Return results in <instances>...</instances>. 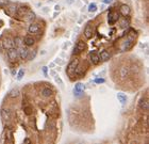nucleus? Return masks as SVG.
Masks as SVG:
<instances>
[{"label":"nucleus","mask_w":149,"mask_h":144,"mask_svg":"<svg viewBox=\"0 0 149 144\" xmlns=\"http://www.w3.org/2000/svg\"><path fill=\"white\" fill-rule=\"evenodd\" d=\"M9 2V0H0V7H6Z\"/></svg>","instance_id":"obj_27"},{"label":"nucleus","mask_w":149,"mask_h":144,"mask_svg":"<svg viewBox=\"0 0 149 144\" xmlns=\"http://www.w3.org/2000/svg\"><path fill=\"white\" fill-rule=\"evenodd\" d=\"M28 31H29V33H37L38 31H39V26H38L37 24H34V22H32L31 25H29Z\"/></svg>","instance_id":"obj_16"},{"label":"nucleus","mask_w":149,"mask_h":144,"mask_svg":"<svg viewBox=\"0 0 149 144\" xmlns=\"http://www.w3.org/2000/svg\"><path fill=\"white\" fill-rule=\"evenodd\" d=\"M112 1H113V0H102V2L105 3V4H110Z\"/></svg>","instance_id":"obj_35"},{"label":"nucleus","mask_w":149,"mask_h":144,"mask_svg":"<svg viewBox=\"0 0 149 144\" xmlns=\"http://www.w3.org/2000/svg\"><path fill=\"white\" fill-rule=\"evenodd\" d=\"M54 10H55V12L60 11V5H55V7H54Z\"/></svg>","instance_id":"obj_37"},{"label":"nucleus","mask_w":149,"mask_h":144,"mask_svg":"<svg viewBox=\"0 0 149 144\" xmlns=\"http://www.w3.org/2000/svg\"><path fill=\"white\" fill-rule=\"evenodd\" d=\"M6 54H8V58L10 59V61L14 62L16 61V59L18 58V52H17L16 47H11L9 49H6Z\"/></svg>","instance_id":"obj_1"},{"label":"nucleus","mask_w":149,"mask_h":144,"mask_svg":"<svg viewBox=\"0 0 149 144\" xmlns=\"http://www.w3.org/2000/svg\"><path fill=\"white\" fill-rule=\"evenodd\" d=\"M23 75H25V69H19L18 74H17V78H16V79L17 80H21V79H22V77H23Z\"/></svg>","instance_id":"obj_25"},{"label":"nucleus","mask_w":149,"mask_h":144,"mask_svg":"<svg viewBox=\"0 0 149 144\" xmlns=\"http://www.w3.org/2000/svg\"><path fill=\"white\" fill-rule=\"evenodd\" d=\"M93 34H94V29L93 27L91 26V24H87L86 27H85L84 29V36L86 37V39H92L93 37Z\"/></svg>","instance_id":"obj_7"},{"label":"nucleus","mask_w":149,"mask_h":144,"mask_svg":"<svg viewBox=\"0 0 149 144\" xmlns=\"http://www.w3.org/2000/svg\"><path fill=\"white\" fill-rule=\"evenodd\" d=\"M121 27H123V28H126V27H128V22H126V19L121 20Z\"/></svg>","instance_id":"obj_31"},{"label":"nucleus","mask_w":149,"mask_h":144,"mask_svg":"<svg viewBox=\"0 0 149 144\" xmlns=\"http://www.w3.org/2000/svg\"><path fill=\"white\" fill-rule=\"evenodd\" d=\"M126 73H127V72H126V67H123V68L121 69V76H123V77H125Z\"/></svg>","instance_id":"obj_34"},{"label":"nucleus","mask_w":149,"mask_h":144,"mask_svg":"<svg viewBox=\"0 0 149 144\" xmlns=\"http://www.w3.org/2000/svg\"><path fill=\"white\" fill-rule=\"evenodd\" d=\"M0 115L3 121H9L11 118V110L9 108H2L0 111Z\"/></svg>","instance_id":"obj_5"},{"label":"nucleus","mask_w":149,"mask_h":144,"mask_svg":"<svg viewBox=\"0 0 149 144\" xmlns=\"http://www.w3.org/2000/svg\"><path fill=\"white\" fill-rule=\"evenodd\" d=\"M118 18H119V16H118V14H117V13H115V12L110 13V14H109V24H110V25L115 24V22L118 20Z\"/></svg>","instance_id":"obj_10"},{"label":"nucleus","mask_w":149,"mask_h":144,"mask_svg":"<svg viewBox=\"0 0 149 144\" xmlns=\"http://www.w3.org/2000/svg\"><path fill=\"white\" fill-rule=\"evenodd\" d=\"M26 16H27V17H26V19L29 20V22H32V20L35 19V13H33V12H30L29 11Z\"/></svg>","instance_id":"obj_22"},{"label":"nucleus","mask_w":149,"mask_h":144,"mask_svg":"<svg viewBox=\"0 0 149 144\" xmlns=\"http://www.w3.org/2000/svg\"><path fill=\"white\" fill-rule=\"evenodd\" d=\"M2 46H3L4 49H9V48L11 47H14V43H13V41L11 39H4L3 41H2Z\"/></svg>","instance_id":"obj_14"},{"label":"nucleus","mask_w":149,"mask_h":144,"mask_svg":"<svg viewBox=\"0 0 149 144\" xmlns=\"http://www.w3.org/2000/svg\"><path fill=\"white\" fill-rule=\"evenodd\" d=\"M89 59H91V62L93 64H98L100 62V59H99V56L96 54H89Z\"/></svg>","instance_id":"obj_17"},{"label":"nucleus","mask_w":149,"mask_h":144,"mask_svg":"<svg viewBox=\"0 0 149 144\" xmlns=\"http://www.w3.org/2000/svg\"><path fill=\"white\" fill-rule=\"evenodd\" d=\"M42 95L44 97H50L51 95H52V90L51 89H49V88H45V89H43V91H42Z\"/></svg>","instance_id":"obj_20"},{"label":"nucleus","mask_w":149,"mask_h":144,"mask_svg":"<svg viewBox=\"0 0 149 144\" xmlns=\"http://www.w3.org/2000/svg\"><path fill=\"white\" fill-rule=\"evenodd\" d=\"M95 82H96V83H103L104 79H103V78H98V79H95Z\"/></svg>","instance_id":"obj_30"},{"label":"nucleus","mask_w":149,"mask_h":144,"mask_svg":"<svg viewBox=\"0 0 149 144\" xmlns=\"http://www.w3.org/2000/svg\"><path fill=\"white\" fill-rule=\"evenodd\" d=\"M54 63L55 64H59V65H62L64 63V61L62 60V59H60V58H57V59H55L54 60Z\"/></svg>","instance_id":"obj_29"},{"label":"nucleus","mask_w":149,"mask_h":144,"mask_svg":"<svg viewBox=\"0 0 149 144\" xmlns=\"http://www.w3.org/2000/svg\"><path fill=\"white\" fill-rule=\"evenodd\" d=\"M110 58H111V54H110V52H109L108 50H102V51L100 52V54H99V59L101 61H103V62L108 61Z\"/></svg>","instance_id":"obj_12"},{"label":"nucleus","mask_w":149,"mask_h":144,"mask_svg":"<svg viewBox=\"0 0 149 144\" xmlns=\"http://www.w3.org/2000/svg\"><path fill=\"white\" fill-rule=\"evenodd\" d=\"M35 56H36V50H33V51L31 52V54H30V56H28V58H29L30 60H32V59L35 58Z\"/></svg>","instance_id":"obj_28"},{"label":"nucleus","mask_w":149,"mask_h":144,"mask_svg":"<svg viewBox=\"0 0 149 144\" xmlns=\"http://www.w3.org/2000/svg\"><path fill=\"white\" fill-rule=\"evenodd\" d=\"M43 72H44L45 75H47V67H44V68H43Z\"/></svg>","instance_id":"obj_38"},{"label":"nucleus","mask_w":149,"mask_h":144,"mask_svg":"<svg viewBox=\"0 0 149 144\" xmlns=\"http://www.w3.org/2000/svg\"><path fill=\"white\" fill-rule=\"evenodd\" d=\"M43 12H45V13H47V12H48V9H47V8H45V9H43Z\"/></svg>","instance_id":"obj_40"},{"label":"nucleus","mask_w":149,"mask_h":144,"mask_svg":"<svg viewBox=\"0 0 149 144\" xmlns=\"http://www.w3.org/2000/svg\"><path fill=\"white\" fill-rule=\"evenodd\" d=\"M78 64H79L78 59H74V60H72L71 62L68 64L67 69H66V73H67L68 75H71V74L76 73V69H77V67H78Z\"/></svg>","instance_id":"obj_2"},{"label":"nucleus","mask_w":149,"mask_h":144,"mask_svg":"<svg viewBox=\"0 0 149 144\" xmlns=\"http://www.w3.org/2000/svg\"><path fill=\"white\" fill-rule=\"evenodd\" d=\"M55 65H57V64H55V63L54 62H51V63H49V68H54V66H55Z\"/></svg>","instance_id":"obj_33"},{"label":"nucleus","mask_w":149,"mask_h":144,"mask_svg":"<svg viewBox=\"0 0 149 144\" xmlns=\"http://www.w3.org/2000/svg\"><path fill=\"white\" fill-rule=\"evenodd\" d=\"M23 142H25V143H30L31 141H30L29 139H25V140H23Z\"/></svg>","instance_id":"obj_39"},{"label":"nucleus","mask_w":149,"mask_h":144,"mask_svg":"<svg viewBox=\"0 0 149 144\" xmlns=\"http://www.w3.org/2000/svg\"><path fill=\"white\" fill-rule=\"evenodd\" d=\"M0 47H1V46H0Z\"/></svg>","instance_id":"obj_41"},{"label":"nucleus","mask_w":149,"mask_h":144,"mask_svg":"<svg viewBox=\"0 0 149 144\" xmlns=\"http://www.w3.org/2000/svg\"><path fill=\"white\" fill-rule=\"evenodd\" d=\"M18 96H19L18 89H12V90L9 92V97H11V98H17Z\"/></svg>","instance_id":"obj_18"},{"label":"nucleus","mask_w":149,"mask_h":144,"mask_svg":"<svg viewBox=\"0 0 149 144\" xmlns=\"http://www.w3.org/2000/svg\"><path fill=\"white\" fill-rule=\"evenodd\" d=\"M132 44H133V40L132 39H129L128 41H126L125 45H123V49H130L132 46Z\"/></svg>","instance_id":"obj_23"},{"label":"nucleus","mask_w":149,"mask_h":144,"mask_svg":"<svg viewBox=\"0 0 149 144\" xmlns=\"http://www.w3.org/2000/svg\"><path fill=\"white\" fill-rule=\"evenodd\" d=\"M49 74H50V76H52V77H54V76L57 75V72H55L53 68H50V73H49Z\"/></svg>","instance_id":"obj_32"},{"label":"nucleus","mask_w":149,"mask_h":144,"mask_svg":"<svg viewBox=\"0 0 149 144\" xmlns=\"http://www.w3.org/2000/svg\"><path fill=\"white\" fill-rule=\"evenodd\" d=\"M28 12H29V8L26 7V5H22V7L17 8L16 14L19 16V17H25V16L27 15Z\"/></svg>","instance_id":"obj_8"},{"label":"nucleus","mask_w":149,"mask_h":144,"mask_svg":"<svg viewBox=\"0 0 149 144\" xmlns=\"http://www.w3.org/2000/svg\"><path fill=\"white\" fill-rule=\"evenodd\" d=\"M13 43H14V47H16V48H18V47H20V46L23 45V41L21 37H16V39H14Z\"/></svg>","instance_id":"obj_19"},{"label":"nucleus","mask_w":149,"mask_h":144,"mask_svg":"<svg viewBox=\"0 0 149 144\" xmlns=\"http://www.w3.org/2000/svg\"><path fill=\"white\" fill-rule=\"evenodd\" d=\"M120 14L123 16V17H127V16L130 15V12H131V10H130V7L127 4H123L120 7Z\"/></svg>","instance_id":"obj_9"},{"label":"nucleus","mask_w":149,"mask_h":144,"mask_svg":"<svg viewBox=\"0 0 149 144\" xmlns=\"http://www.w3.org/2000/svg\"><path fill=\"white\" fill-rule=\"evenodd\" d=\"M138 107H140L142 110L147 111V110L149 109V103H148V100H147V99H140V103H138Z\"/></svg>","instance_id":"obj_15"},{"label":"nucleus","mask_w":149,"mask_h":144,"mask_svg":"<svg viewBox=\"0 0 149 144\" xmlns=\"http://www.w3.org/2000/svg\"><path fill=\"white\" fill-rule=\"evenodd\" d=\"M96 11H97V4L96 3H89L88 12H96Z\"/></svg>","instance_id":"obj_24"},{"label":"nucleus","mask_w":149,"mask_h":144,"mask_svg":"<svg viewBox=\"0 0 149 144\" xmlns=\"http://www.w3.org/2000/svg\"><path fill=\"white\" fill-rule=\"evenodd\" d=\"M6 7H8V13H9V14H11V15H14V14H16L17 5L15 4V3H11V2H9Z\"/></svg>","instance_id":"obj_13"},{"label":"nucleus","mask_w":149,"mask_h":144,"mask_svg":"<svg viewBox=\"0 0 149 144\" xmlns=\"http://www.w3.org/2000/svg\"><path fill=\"white\" fill-rule=\"evenodd\" d=\"M54 81L57 82V84H60V86H63V81H62V79H61V78H60L57 75H55V76H54Z\"/></svg>","instance_id":"obj_26"},{"label":"nucleus","mask_w":149,"mask_h":144,"mask_svg":"<svg viewBox=\"0 0 149 144\" xmlns=\"http://www.w3.org/2000/svg\"><path fill=\"white\" fill-rule=\"evenodd\" d=\"M84 90H85L84 84H82V83H77L76 86H74V95H76V96H80V95L83 94Z\"/></svg>","instance_id":"obj_6"},{"label":"nucleus","mask_w":149,"mask_h":144,"mask_svg":"<svg viewBox=\"0 0 149 144\" xmlns=\"http://www.w3.org/2000/svg\"><path fill=\"white\" fill-rule=\"evenodd\" d=\"M72 2H74V0H66V3L67 4H71Z\"/></svg>","instance_id":"obj_36"},{"label":"nucleus","mask_w":149,"mask_h":144,"mask_svg":"<svg viewBox=\"0 0 149 144\" xmlns=\"http://www.w3.org/2000/svg\"><path fill=\"white\" fill-rule=\"evenodd\" d=\"M17 52H18V57L20 59H27L28 56H29V49H28L27 47H25V46H20V47L17 48Z\"/></svg>","instance_id":"obj_3"},{"label":"nucleus","mask_w":149,"mask_h":144,"mask_svg":"<svg viewBox=\"0 0 149 144\" xmlns=\"http://www.w3.org/2000/svg\"><path fill=\"white\" fill-rule=\"evenodd\" d=\"M117 98H118V101H120L121 105H125L126 101H127V96L123 93H118L117 94Z\"/></svg>","instance_id":"obj_21"},{"label":"nucleus","mask_w":149,"mask_h":144,"mask_svg":"<svg viewBox=\"0 0 149 144\" xmlns=\"http://www.w3.org/2000/svg\"><path fill=\"white\" fill-rule=\"evenodd\" d=\"M22 41H23V45H26L27 47H29V46H32L34 43H35V40H34L32 36H30V35H27V36H25V39H22Z\"/></svg>","instance_id":"obj_11"},{"label":"nucleus","mask_w":149,"mask_h":144,"mask_svg":"<svg viewBox=\"0 0 149 144\" xmlns=\"http://www.w3.org/2000/svg\"><path fill=\"white\" fill-rule=\"evenodd\" d=\"M84 49H85V43H84L83 41H79L78 43L76 44V46H74V52H72V54H80V52H82Z\"/></svg>","instance_id":"obj_4"}]
</instances>
